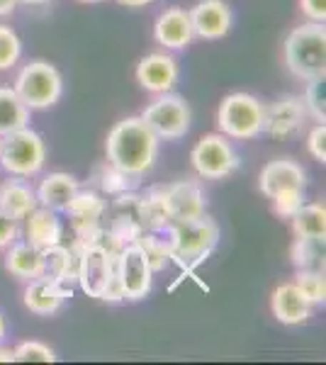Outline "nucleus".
<instances>
[{
	"mask_svg": "<svg viewBox=\"0 0 326 365\" xmlns=\"http://www.w3.org/2000/svg\"><path fill=\"white\" fill-rule=\"evenodd\" d=\"M108 163L129 175L141 178L149 173L158 156V137L141 117H124L110 129L105 139Z\"/></svg>",
	"mask_w": 326,
	"mask_h": 365,
	"instance_id": "obj_1",
	"label": "nucleus"
},
{
	"mask_svg": "<svg viewBox=\"0 0 326 365\" xmlns=\"http://www.w3.org/2000/svg\"><path fill=\"white\" fill-rule=\"evenodd\" d=\"M76 253V282L88 297L105 299V302H120L122 292L115 280V256L117 249L108 239L88 241V244L71 246Z\"/></svg>",
	"mask_w": 326,
	"mask_h": 365,
	"instance_id": "obj_2",
	"label": "nucleus"
},
{
	"mask_svg": "<svg viewBox=\"0 0 326 365\" xmlns=\"http://www.w3.org/2000/svg\"><path fill=\"white\" fill-rule=\"evenodd\" d=\"M163 232L170 244V261L178 263L185 273L205 263L219 241V225L207 215L183 225H168Z\"/></svg>",
	"mask_w": 326,
	"mask_h": 365,
	"instance_id": "obj_3",
	"label": "nucleus"
},
{
	"mask_svg": "<svg viewBox=\"0 0 326 365\" xmlns=\"http://www.w3.org/2000/svg\"><path fill=\"white\" fill-rule=\"evenodd\" d=\"M285 63L297 78L310 81L326 73V27L307 22L295 27L285 39Z\"/></svg>",
	"mask_w": 326,
	"mask_h": 365,
	"instance_id": "obj_4",
	"label": "nucleus"
},
{
	"mask_svg": "<svg viewBox=\"0 0 326 365\" xmlns=\"http://www.w3.org/2000/svg\"><path fill=\"white\" fill-rule=\"evenodd\" d=\"M13 91L29 110H49L61 100L63 78L54 63L44 61V58H34V61L25 63L20 73L15 76Z\"/></svg>",
	"mask_w": 326,
	"mask_h": 365,
	"instance_id": "obj_5",
	"label": "nucleus"
},
{
	"mask_svg": "<svg viewBox=\"0 0 326 365\" xmlns=\"http://www.w3.org/2000/svg\"><path fill=\"white\" fill-rule=\"evenodd\" d=\"M265 105L251 93H229L217 110L219 132L229 139L248 141L263 134Z\"/></svg>",
	"mask_w": 326,
	"mask_h": 365,
	"instance_id": "obj_6",
	"label": "nucleus"
},
{
	"mask_svg": "<svg viewBox=\"0 0 326 365\" xmlns=\"http://www.w3.org/2000/svg\"><path fill=\"white\" fill-rule=\"evenodd\" d=\"M146 122V127L158 137V141H178L190 132L193 110L188 100L178 93H158L156 98L146 105V110L139 115Z\"/></svg>",
	"mask_w": 326,
	"mask_h": 365,
	"instance_id": "obj_7",
	"label": "nucleus"
},
{
	"mask_svg": "<svg viewBox=\"0 0 326 365\" xmlns=\"http://www.w3.org/2000/svg\"><path fill=\"white\" fill-rule=\"evenodd\" d=\"M46 163V144L39 132L22 127L3 137L0 146V166L17 178H32Z\"/></svg>",
	"mask_w": 326,
	"mask_h": 365,
	"instance_id": "obj_8",
	"label": "nucleus"
},
{
	"mask_svg": "<svg viewBox=\"0 0 326 365\" xmlns=\"http://www.w3.org/2000/svg\"><path fill=\"white\" fill-rule=\"evenodd\" d=\"M193 168L200 178L205 180H224L241 166L239 151L234 149V144L229 137L219 134H205L190 151Z\"/></svg>",
	"mask_w": 326,
	"mask_h": 365,
	"instance_id": "obj_9",
	"label": "nucleus"
},
{
	"mask_svg": "<svg viewBox=\"0 0 326 365\" xmlns=\"http://www.w3.org/2000/svg\"><path fill=\"white\" fill-rule=\"evenodd\" d=\"M115 280L120 285L122 299L127 302H139L146 299L153 285V270L146 261L144 251L139 244H124L115 256Z\"/></svg>",
	"mask_w": 326,
	"mask_h": 365,
	"instance_id": "obj_10",
	"label": "nucleus"
},
{
	"mask_svg": "<svg viewBox=\"0 0 326 365\" xmlns=\"http://www.w3.org/2000/svg\"><path fill=\"white\" fill-rule=\"evenodd\" d=\"M163 207L168 215L170 225H183V222L200 220L205 215V192L195 180H175L168 185H161Z\"/></svg>",
	"mask_w": 326,
	"mask_h": 365,
	"instance_id": "obj_11",
	"label": "nucleus"
},
{
	"mask_svg": "<svg viewBox=\"0 0 326 365\" xmlns=\"http://www.w3.org/2000/svg\"><path fill=\"white\" fill-rule=\"evenodd\" d=\"M307 122V108L300 96H282L275 103L265 105L263 134L272 139H287L297 134Z\"/></svg>",
	"mask_w": 326,
	"mask_h": 365,
	"instance_id": "obj_12",
	"label": "nucleus"
},
{
	"mask_svg": "<svg viewBox=\"0 0 326 365\" xmlns=\"http://www.w3.org/2000/svg\"><path fill=\"white\" fill-rule=\"evenodd\" d=\"M71 295H73V287L63 285V282L41 273L37 278L27 280L22 302H25V307L32 312V314L51 317L63 307V302H66Z\"/></svg>",
	"mask_w": 326,
	"mask_h": 365,
	"instance_id": "obj_13",
	"label": "nucleus"
},
{
	"mask_svg": "<svg viewBox=\"0 0 326 365\" xmlns=\"http://www.w3.org/2000/svg\"><path fill=\"white\" fill-rule=\"evenodd\" d=\"M178 61L170 54H163V51H153V54H146L136 63V83L144 88L146 93H168L173 91L178 83Z\"/></svg>",
	"mask_w": 326,
	"mask_h": 365,
	"instance_id": "obj_14",
	"label": "nucleus"
},
{
	"mask_svg": "<svg viewBox=\"0 0 326 365\" xmlns=\"http://www.w3.org/2000/svg\"><path fill=\"white\" fill-rule=\"evenodd\" d=\"M190 13V22H193V32L195 37L207 39V42H215V39H222L229 34L231 22H234V15H231V8L224 0H200Z\"/></svg>",
	"mask_w": 326,
	"mask_h": 365,
	"instance_id": "obj_15",
	"label": "nucleus"
},
{
	"mask_svg": "<svg viewBox=\"0 0 326 365\" xmlns=\"http://www.w3.org/2000/svg\"><path fill=\"white\" fill-rule=\"evenodd\" d=\"M307 187V170L292 158H272L260 170V192L265 197H275L277 192Z\"/></svg>",
	"mask_w": 326,
	"mask_h": 365,
	"instance_id": "obj_16",
	"label": "nucleus"
},
{
	"mask_svg": "<svg viewBox=\"0 0 326 365\" xmlns=\"http://www.w3.org/2000/svg\"><path fill=\"white\" fill-rule=\"evenodd\" d=\"M270 309H272V317L280 324H285V327H297V324H305L310 319L312 302L297 287V282L292 280V282H282V285H277L275 290H272Z\"/></svg>",
	"mask_w": 326,
	"mask_h": 365,
	"instance_id": "obj_17",
	"label": "nucleus"
},
{
	"mask_svg": "<svg viewBox=\"0 0 326 365\" xmlns=\"http://www.w3.org/2000/svg\"><path fill=\"white\" fill-rule=\"evenodd\" d=\"M153 39L165 49H185L195 39L190 13L185 8H165L153 22Z\"/></svg>",
	"mask_w": 326,
	"mask_h": 365,
	"instance_id": "obj_18",
	"label": "nucleus"
},
{
	"mask_svg": "<svg viewBox=\"0 0 326 365\" xmlns=\"http://www.w3.org/2000/svg\"><path fill=\"white\" fill-rule=\"evenodd\" d=\"M66 215L71 217V227L76 234L81 232H91V229L100 227V220L105 215V200L96 190H76V195L68 200L66 205Z\"/></svg>",
	"mask_w": 326,
	"mask_h": 365,
	"instance_id": "obj_19",
	"label": "nucleus"
},
{
	"mask_svg": "<svg viewBox=\"0 0 326 365\" xmlns=\"http://www.w3.org/2000/svg\"><path fill=\"white\" fill-rule=\"evenodd\" d=\"M25 220H27L25 237L32 246H37V249H46V246L61 244L63 222L58 220V212L37 205V207L29 212Z\"/></svg>",
	"mask_w": 326,
	"mask_h": 365,
	"instance_id": "obj_20",
	"label": "nucleus"
},
{
	"mask_svg": "<svg viewBox=\"0 0 326 365\" xmlns=\"http://www.w3.org/2000/svg\"><path fill=\"white\" fill-rule=\"evenodd\" d=\"M37 205V192L25 178L10 175L8 180L0 182V210L13 217V220H25Z\"/></svg>",
	"mask_w": 326,
	"mask_h": 365,
	"instance_id": "obj_21",
	"label": "nucleus"
},
{
	"mask_svg": "<svg viewBox=\"0 0 326 365\" xmlns=\"http://www.w3.org/2000/svg\"><path fill=\"white\" fill-rule=\"evenodd\" d=\"M5 268L17 280H32L44 273V258L41 249L32 246L29 241H13L8 246V256H5Z\"/></svg>",
	"mask_w": 326,
	"mask_h": 365,
	"instance_id": "obj_22",
	"label": "nucleus"
},
{
	"mask_svg": "<svg viewBox=\"0 0 326 365\" xmlns=\"http://www.w3.org/2000/svg\"><path fill=\"white\" fill-rule=\"evenodd\" d=\"M78 180L73 178V175L68 173H61V170H56V173H49L44 180L39 182V187L34 192H37V202L41 207H49L54 212H63L68 205V200L76 195V190H78Z\"/></svg>",
	"mask_w": 326,
	"mask_h": 365,
	"instance_id": "obj_23",
	"label": "nucleus"
},
{
	"mask_svg": "<svg viewBox=\"0 0 326 365\" xmlns=\"http://www.w3.org/2000/svg\"><path fill=\"white\" fill-rule=\"evenodd\" d=\"M134 210H136V222H139L141 229H146V232H161V229L170 225L168 215H165V207H163L161 185L149 187L146 192H139L134 202Z\"/></svg>",
	"mask_w": 326,
	"mask_h": 365,
	"instance_id": "obj_24",
	"label": "nucleus"
},
{
	"mask_svg": "<svg viewBox=\"0 0 326 365\" xmlns=\"http://www.w3.org/2000/svg\"><path fill=\"white\" fill-rule=\"evenodd\" d=\"M41 258H44V275L73 287L76 268H78L73 249H68V246H63V244L46 246V249H41Z\"/></svg>",
	"mask_w": 326,
	"mask_h": 365,
	"instance_id": "obj_25",
	"label": "nucleus"
},
{
	"mask_svg": "<svg viewBox=\"0 0 326 365\" xmlns=\"http://www.w3.org/2000/svg\"><path fill=\"white\" fill-rule=\"evenodd\" d=\"M292 232L297 239L324 241L326 239V207L322 202L302 205V207L290 217Z\"/></svg>",
	"mask_w": 326,
	"mask_h": 365,
	"instance_id": "obj_26",
	"label": "nucleus"
},
{
	"mask_svg": "<svg viewBox=\"0 0 326 365\" xmlns=\"http://www.w3.org/2000/svg\"><path fill=\"white\" fill-rule=\"evenodd\" d=\"M29 113H32V110L22 103L13 88L0 86V137H8L10 132H17V129L27 127Z\"/></svg>",
	"mask_w": 326,
	"mask_h": 365,
	"instance_id": "obj_27",
	"label": "nucleus"
},
{
	"mask_svg": "<svg viewBox=\"0 0 326 365\" xmlns=\"http://www.w3.org/2000/svg\"><path fill=\"white\" fill-rule=\"evenodd\" d=\"M136 244H139V249L144 251L146 261H149V266L153 273H158V270H163L165 266L170 263V244H168V237H165V232H141L139 239H136Z\"/></svg>",
	"mask_w": 326,
	"mask_h": 365,
	"instance_id": "obj_28",
	"label": "nucleus"
},
{
	"mask_svg": "<svg viewBox=\"0 0 326 365\" xmlns=\"http://www.w3.org/2000/svg\"><path fill=\"white\" fill-rule=\"evenodd\" d=\"M290 258L297 270H324V241L297 239L290 249Z\"/></svg>",
	"mask_w": 326,
	"mask_h": 365,
	"instance_id": "obj_29",
	"label": "nucleus"
},
{
	"mask_svg": "<svg viewBox=\"0 0 326 365\" xmlns=\"http://www.w3.org/2000/svg\"><path fill=\"white\" fill-rule=\"evenodd\" d=\"M98 185H100V190H103L105 195L117 197V195H124V192L136 190V187H139V178H136V175L124 173V170L115 168L112 163H108V166L100 170Z\"/></svg>",
	"mask_w": 326,
	"mask_h": 365,
	"instance_id": "obj_30",
	"label": "nucleus"
},
{
	"mask_svg": "<svg viewBox=\"0 0 326 365\" xmlns=\"http://www.w3.org/2000/svg\"><path fill=\"white\" fill-rule=\"evenodd\" d=\"M302 103L307 108V117H312L314 122H326V81L324 76L307 81V91L302 96Z\"/></svg>",
	"mask_w": 326,
	"mask_h": 365,
	"instance_id": "obj_31",
	"label": "nucleus"
},
{
	"mask_svg": "<svg viewBox=\"0 0 326 365\" xmlns=\"http://www.w3.org/2000/svg\"><path fill=\"white\" fill-rule=\"evenodd\" d=\"M295 282H297V287L305 292L312 304H324L326 302V275H324V270H297Z\"/></svg>",
	"mask_w": 326,
	"mask_h": 365,
	"instance_id": "obj_32",
	"label": "nucleus"
},
{
	"mask_svg": "<svg viewBox=\"0 0 326 365\" xmlns=\"http://www.w3.org/2000/svg\"><path fill=\"white\" fill-rule=\"evenodd\" d=\"M22 56V42L15 29L0 25V71L13 68Z\"/></svg>",
	"mask_w": 326,
	"mask_h": 365,
	"instance_id": "obj_33",
	"label": "nucleus"
},
{
	"mask_svg": "<svg viewBox=\"0 0 326 365\" xmlns=\"http://www.w3.org/2000/svg\"><path fill=\"white\" fill-rule=\"evenodd\" d=\"M15 351L17 363H54L56 353L51 346L41 344V341H22Z\"/></svg>",
	"mask_w": 326,
	"mask_h": 365,
	"instance_id": "obj_34",
	"label": "nucleus"
},
{
	"mask_svg": "<svg viewBox=\"0 0 326 365\" xmlns=\"http://www.w3.org/2000/svg\"><path fill=\"white\" fill-rule=\"evenodd\" d=\"M270 200H272V207H275V215L282 217V220H290V217L305 205V190H302V187H295V190L277 192V195Z\"/></svg>",
	"mask_w": 326,
	"mask_h": 365,
	"instance_id": "obj_35",
	"label": "nucleus"
},
{
	"mask_svg": "<svg viewBox=\"0 0 326 365\" xmlns=\"http://www.w3.org/2000/svg\"><path fill=\"white\" fill-rule=\"evenodd\" d=\"M307 149H310V154L317 158L319 163L326 161V125L324 122L322 125L317 122V127L310 132V137H307Z\"/></svg>",
	"mask_w": 326,
	"mask_h": 365,
	"instance_id": "obj_36",
	"label": "nucleus"
},
{
	"mask_svg": "<svg viewBox=\"0 0 326 365\" xmlns=\"http://www.w3.org/2000/svg\"><path fill=\"white\" fill-rule=\"evenodd\" d=\"M17 232H20L17 220H13V217L5 215V212L0 210V249H8V246L17 239Z\"/></svg>",
	"mask_w": 326,
	"mask_h": 365,
	"instance_id": "obj_37",
	"label": "nucleus"
},
{
	"mask_svg": "<svg viewBox=\"0 0 326 365\" xmlns=\"http://www.w3.org/2000/svg\"><path fill=\"white\" fill-rule=\"evenodd\" d=\"M300 8L310 22H324L326 20V0H300Z\"/></svg>",
	"mask_w": 326,
	"mask_h": 365,
	"instance_id": "obj_38",
	"label": "nucleus"
},
{
	"mask_svg": "<svg viewBox=\"0 0 326 365\" xmlns=\"http://www.w3.org/2000/svg\"><path fill=\"white\" fill-rule=\"evenodd\" d=\"M17 5H20V0H0V17L13 15L17 10Z\"/></svg>",
	"mask_w": 326,
	"mask_h": 365,
	"instance_id": "obj_39",
	"label": "nucleus"
},
{
	"mask_svg": "<svg viewBox=\"0 0 326 365\" xmlns=\"http://www.w3.org/2000/svg\"><path fill=\"white\" fill-rule=\"evenodd\" d=\"M120 5H127V8H144V5H151L153 0H117Z\"/></svg>",
	"mask_w": 326,
	"mask_h": 365,
	"instance_id": "obj_40",
	"label": "nucleus"
},
{
	"mask_svg": "<svg viewBox=\"0 0 326 365\" xmlns=\"http://www.w3.org/2000/svg\"><path fill=\"white\" fill-rule=\"evenodd\" d=\"M13 361H15V351L0 346V363H13Z\"/></svg>",
	"mask_w": 326,
	"mask_h": 365,
	"instance_id": "obj_41",
	"label": "nucleus"
},
{
	"mask_svg": "<svg viewBox=\"0 0 326 365\" xmlns=\"http://www.w3.org/2000/svg\"><path fill=\"white\" fill-rule=\"evenodd\" d=\"M5 334H8V324H5V317H3V312H0V344H3Z\"/></svg>",
	"mask_w": 326,
	"mask_h": 365,
	"instance_id": "obj_42",
	"label": "nucleus"
},
{
	"mask_svg": "<svg viewBox=\"0 0 326 365\" xmlns=\"http://www.w3.org/2000/svg\"><path fill=\"white\" fill-rule=\"evenodd\" d=\"M20 3H25V5H44V3H49V0H20Z\"/></svg>",
	"mask_w": 326,
	"mask_h": 365,
	"instance_id": "obj_43",
	"label": "nucleus"
},
{
	"mask_svg": "<svg viewBox=\"0 0 326 365\" xmlns=\"http://www.w3.org/2000/svg\"><path fill=\"white\" fill-rule=\"evenodd\" d=\"M78 3H88V5H96V3H103V0H78Z\"/></svg>",
	"mask_w": 326,
	"mask_h": 365,
	"instance_id": "obj_44",
	"label": "nucleus"
},
{
	"mask_svg": "<svg viewBox=\"0 0 326 365\" xmlns=\"http://www.w3.org/2000/svg\"><path fill=\"white\" fill-rule=\"evenodd\" d=\"M0 146H3V137H0Z\"/></svg>",
	"mask_w": 326,
	"mask_h": 365,
	"instance_id": "obj_45",
	"label": "nucleus"
}]
</instances>
